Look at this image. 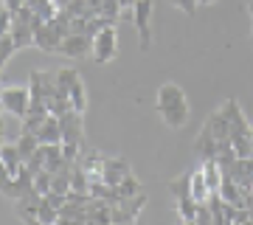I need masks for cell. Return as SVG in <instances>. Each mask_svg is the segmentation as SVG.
Returning <instances> with one entry per match:
<instances>
[{
	"mask_svg": "<svg viewBox=\"0 0 253 225\" xmlns=\"http://www.w3.org/2000/svg\"><path fill=\"white\" fill-rule=\"evenodd\" d=\"M0 104L14 118H26L31 113V93L28 88H0Z\"/></svg>",
	"mask_w": 253,
	"mask_h": 225,
	"instance_id": "6da1fadb",
	"label": "cell"
},
{
	"mask_svg": "<svg viewBox=\"0 0 253 225\" xmlns=\"http://www.w3.org/2000/svg\"><path fill=\"white\" fill-rule=\"evenodd\" d=\"M116 54H118V31H116V26L101 28L99 34L93 37V62L107 65V62L116 59Z\"/></svg>",
	"mask_w": 253,
	"mask_h": 225,
	"instance_id": "7a4b0ae2",
	"label": "cell"
},
{
	"mask_svg": "<svg viewBox=\"0 0 253 225\" xmlns=\"http://www.w3.org/2000/svg\"><path fill=\"white\" fill-rule=\"evenodd\" d=\"M132 17H135L141 51H149L152 48V0H138L135 9H132Z\"/></svg>",
	"mask_w": 253,
	"mask_h": 225,
	"instance_id": "3957f363",
	"label": "cell"
},
{
	"mask_svg": "<svg viewBox=\"0 0 253 225\" xmlns=\"http://www.w3.org/2000/svg\"><path fill=\"white\" fill-rule=\"evenodd\" d=\"M59 118V130H62L65 144H84V113L79 110H68Z\"/></svg>",
	"mask_w": 253,
	"mask_h": 225,
	"instance_id": "277c9868",
	"label": "cell"
},
{
	"mask_svg": "<svg viewBox=\"0 0 253 225\" xmlns=\"http://www.w3.org/2000/svg\"><path fill=\"white\" fill-rule=\"evenodd\" d=\"M144 206H146V194L118 200V203L110 206V223H135L138 214L144 211Z\"/></svg>",
	"mask_w": 253,
	"mask_h": 225,
	"instance_id": "5b68a950",
	"label": "cell"
},
{
	"mask_svg": "<svg viewBox=\"0 0 253 225\" xmlns=\"http://www.w3.org/2000/svg\"><path fill=\"white\" fill-rule=\"evenodd\" d=\"M104 155L99 152V149H93V146H82V155H79V166L84 169V175L90 178V183H104Z\"/></svg>",
	"mask_w": 253,
	"mask_h": 225,
	"instance_id": "8992f818",
	"label": "cell"
},
{
	"mask_svg": "<svg viewBox=\"0 0 253 225\" xmlns=\"http://www.w3.org/2000/svg\"><path fill=\"white\" fill-rule=\"evenodd\" d=\"M59 54L71 56V59L93 56V37H87V34H68L62 40V51H59Z\"/></svg>",
	"mask_w": 253,
	"mask_h": 225,
	"instance_id": "52a82bcc",
	"label": "cell"
},
{
	"mask_svg": "<svg viewBox=\"0 0 253 225\" xmlns=\"http://www.w3.org/2000/svg\"><path fill=\"white\" fill-rule=\"evenodd\" d=\"M28 191H34V175H31V172L23 166V169H20V175H14V178L9 180V186L0 191V194L17 203V200L23 197V194H28Z\"/></svg>",
	"mask_w": 253,
	"mask_h": 225,
	"instance_id": "ba28073f",
	"label": "cell"
},
{
	"mask_svg": "<svg viewBox=\"0 0 253 225\" xmlns=\"http://www.w3.org/2000/svg\"><path fill=\"white\" fill-rule=\"evenodd\" d=\"M129 175H132V166H129L126 158H107V161H104V183H107V186L116 189L118 183L124 178H129Z\"/></svg>",
	"mask_w": 253,
	"mask_h": 225,
	"instance_id": "9c48e42d",
	"label": "cell"
},
{
	"mask_svg": "<svg viewBox=\"0 0 253 225\" xmlns=\"http://www.w3.org/2000/svg\"><path fill=\"white\" fill-rule=\"evenodd\" d=\"M217 138H214V133H211V127H208V121L203 124V130L197 133V141H194V152H197L200 163L203 161H211V158H217Z\"/></svg>",
	"mask_w": 253,
	"mask_h": 225,
	"instance_id": "30bf717a",
	"label": "cell"
},
{
	"mask_svg": "<svg viewBox=\"0 0 253 225\" xmlns=\"http://www.w3.org/2000/svg\"><path fill=\"white\" fill-rule=\"evenodd\" d=\"M158 116L166 121L169 127H183L186 121H189V101H174V104H166V107H158Z\"/></svg>",
	"mask_w": 253,
	"mask_h": 225,
	"instance_id": "8fae6325",
	"label": "cell"
},
{
	"mask_svg": "<svg viewBox=\"0 0 253 225\" xmlns=\"http://www.w3.org/2000/svg\"><path fill=\"white\" fill-rule=\"evenodd\" d=\"M208 127H211V133H214V138H217V144L231 141V121H228V116H225L222 107L214 110V113L208 116Z\"/></svg>",
	"mask_w": 253,
	"mask_h": 225,
	"instance_id": "7c38bea8",
	"label": "cell"
},
{
	"mask_svg": "<svg viewBox=\"0 0 253 225\" xmlns=\"http://www.w3.org/2000/svg\"><path fill=\"white\" fill-rule=\"evenodd\" d=\"M186 99V93H183L180 85H174V82H166L158 88V96H155V110L158 107H166V104H174V101H183Z\"/></svg>",
	"mask_w": 253,
	"mask_h": 225,
	"instance_id": "4fadbf2b",
	"label": "cell"
},
{
	"mask_svg": "<svg viewBox=\"0 0 253 225\" xmlns=\"http://www.w3.org/2000/svg\"><path fill=\"white\" fill-rule=\"evenodd\" d=\"M11 37H14V43H17V48H31L34 45V26L31 23H26V20H11Z\"/></svg>",
	"mask_w": 253,
	"mask_h": 225,
	"instance_id": "5bb4252c",
	"label": "cell"
},
{
	"mask_svg": "<svg viewBox=\"0 0 253 225\" xmlns=\"http://www.w3.org/2000/svg\"><path fill=\"white\" fill-rule=\"evenodd\" d=\"M191 200L197 203V206H206L208 203V197H211V189H208V183H206V178H203V169H191Z\"/></svg>",
	"mask_w": 253,
	"mask_h": 225,
	"instance_id": "9a60e30c",
	"label": "cell"
},
{
	"mask_svg": "<svg viewBox=\"0 0 253 225\" xmlns=\"http://www.w3.org/2000/svg\"><path fill=\"white\" fill-rule=\"evenodd\" d=\"M37 141H40V144H62L59 118H56V116H48L45 124L40 127V133H37Z\"/></svg>",
	"mask_w": 253,
	"mask_h": 225,
	"instance_id": "2e32d148",
	"label": "cell"
},
{
	"mask_svg": "<svg viewBox=\"0 0 253 225\" xmlns=\"http://www.w3.org/2000/svg\"><path fill=\"white\" fill-rule=\"evenodd\" d=\"M200 169H203V178H206L211 194H214V191H219V186H222V166L217 163V158L203 161V163H200Z\"/></svg>",
	"mask_w": 253,
	"mask_h": 225,
	"instance_id": "e0dca14e",
	"label": "cell"
},
{
	"mask_svg": "<svg viewBox=\"0 0 253 225\" xmlns=\"http://www.w3.org/2000/svg\"><path fill=\"white\" fill-rule=\"evenodd\" d=\"M0 161L6 163V169L11 172V178L20 175V169L26 166L23 158H20V152H17V146H14V141H11V144H3V149H0Z\"/></svg>",
	"mask_w": 253,
	"mask_h": 225,
	"instance_id": "ac0fdd59",
	"label": "cell"
},
{
	"mask_svg": "<svg viewBox=\"0 0 253 225\" xmlns=\"http://www.w3.org/2000/svg\"><path fill=\"white\" fill-rule=\"evenodd\" d=\"M26 6L34 11L37 17L42 20V23L54 20V17H56V11H59V6H56L54 0H26Z\"/></svg>",
	"mask_w": 253,
	"mask_h": 225,
	"instance_id": "d6986e66",
	"label": "cell"
},
{
	"mask_svg": "<svg viewBox=\"0 0 253 225\" xmlns=\"http://www.w3.org/2000/svg\"><path fill=\"white\" fill-rule=\"evenodd\" d=\"M14 146H17V152H20V158H23V163L31 158V155L40 149V141H37V135H31V133H23L20 130V135H17V141H14Z\"/></svg>",
	"mask_w": 253,
	"mask_h": 225,
	"instance_id": "ffe728a7",
	"label": "cell"
},
{
	"mask_svg": "<svg viewBox=\"0 0 253 225\" xmlns=\"http://www.w3.org/2000/svg\"><path fill=\"white\" fill-rule=\"evenodd\" d=\"M116 194H118V200H126V197H138V194H144V191H141V180H138L135 175L124 178V180L116 186Z\"/></svg>",
	"mask_w": 253,
	"mask_h": 225,
	"instance_id": "44dd1931",
	"label": "cell"
},
{
	"mask_svg": "<svg viewBox=\"0 0 253 225\" xmlns=\"http://www.w3.org/2000/svg\"><path fill=\"white\" fill-rule=\"evenodd\" d=\"M68 110H73V107H71V96H68L65 90H59L56 96L48 99V113H51V116H62V113H68Z\"/></svg>",
	"mask_w": 253,
	"mask_h": 225,
	"instance_id": "7402d4cb",
	"label": "cell"
},
{
	"mask_svg": "<svg viewBox=\"0 0 253 225\" xmlns=\"http://www.w3.org/2000/svg\"><path fill=\"white\" fill-rule=\"evenodd\" d=\"M48 116H51V113H28L26 118H20V130H23V133L37 135V133H40V127L45 124Z\"/></svg>",
	"mask_w": 253,
	"mask_h": 225,
	"instance_id": "603a6c76",
	"label": "cell"
},
{
	"mask_svg": "<svg viewBox=\"0 0 253 225\" xmlns=\"http://www.w3.org/2000/svg\"><path fill=\"white\" fill-rule=\"evenodd\" d=\"M71 191L90 194V178L84 175V169H82L79 163H76V166H73V172H71Z\"/></svg>",
	"mask_w": 253,
	"mask_h": 225,
	"instance_id": "cb8c5ba5",
	"label": "cell"
},
{
	"mask_svg": "<svg viewBox=\"0 0 253 225\" xmlns=\"http://www.w3.org/2000/svg\"><path fill=\"white\" fill-rule=\"evenodd\" d=\"M191 172H186V175H180V178H174L172 183H169V191H172L177 200H183V197H191Z\"/></svg>",
	"mask_w": 253,
	"mask_h": 225,
	"instance_id": "d4e9b609",
	"label": "cell"
},
{
	"mask_svg": "<svg viewBox=\"0 0 253 225\" xmlns=\"http://www.w3.org/2000/svg\"><path fill=\"white\" fill-rule=\"evenodd\" d=\"M177 214H180V220L183 223H194V220H197V203H194V200L191 197H183V200H177Z\"/></svg>",
	"mask_w": 253,
	"mask_h": 225,
	"instance_id": "484cf974",
	"label": "cell"
},
{
	"mask_svg": "<svg viewBox=\"0 0 253 225\" xmlns=\"http://www.w3.org/2000/svg\"><path fill=\"white\" fill-rule=\"evenodd\" d=\"M17 51H20V48H17V43H14V37H11V34L0 37V62H3V65L9 62Z\"/></svg>",
	"mask_w": 253,
	"mask_h": 225,
	"instance_id": "4316f807",
	"label": "cell"
},
{
	"mask_svg": "<svg viewBox=\"0 0 253 225\" xmlns=\"http://www.w3.org/2000/svg\"><path fill=\"white\" fill-rule=\"evenodd\" d=\"M37 220H40V223H45V225H54L56 220H59V208L51 206L48 200H42V206H40V211H37Z\"/></svg>",
	"mask_w": 253,
	"mask_h": 225,
	"instance_id": "83f0119b",
	"label": "cell"
},
{
	"mask_svg": "<svg viewBox=\"0 0 253 225\" xmlns=\"http://www.w3.org/2000/svg\"><path fill=\"white\" fill-rule=\"evenodd\" d=\"M51 180H54V172H48V169H42V172H37L34 175V189L45 197L48 191H51Z\"/></svg>",
	"mask_w": 253,
	"mask_h": 225,
	"instance_id": "f1b7e54d",
	"label": "cell"
},
{
	"mask_svg": "<svg viewBox=\"0 0 253 225\" xmlns=\"http://www.w3.org/2000/svg\"><path fill=\"white\" fill-rule=\"evenodd\" d=\"M11 20H14V11H9L6 6H0V37H6L11 31Z\"/></svg>",
	"mask_w": 253,
	"mask_h": 225,
	"instance_id": "f546056e",
	"label": "cell"
},
{
	"mask_svg": "<svg viewBox=\"0 0 253 225\" xmlns=\"http://www.w3.org/2000/svg\"><path fill=\"white\" fill-rule=\"evenodd\" d=\"M82 146L84 144H65L62 141V158L65 161H71V163H76L79 161V155H82Z\"/></svg>",
	"mask_w": 253,
	"mask_h": 225,
	"instance_id": "4dcf8cb0",
	"label": "cell"
},
{
	"mask_svg": "<svg viewBox=\"0 0 253 225\" xmlns=\"http://www.w3.org/2000/svg\"><path fill=\"white\" fill-rule=\"evenodd\" d=\"M169 3H174L177 9L183 11V14H189V17H194V11H197V0H169Z\"/></svg>",
	"mask_w": 253,
	"mask_h": 225,
	"instance_id": "1f68e13d",
	"label": "cell"
},
{
	"mask_svg": "<svg viewBox=\"0 0 253 225\" xmlns=\"http://www.w3.org/2000/svg\"><path fill=\"white\" fill-rule=\"evenodd\" d=\"M9 180H11V172L6 169V163L0 161V191H3L6 186H9Z\"/></svg>",
	"mask_w": 253,
	"mask_h": 225,
	"instance_id": "d6a6232c",
	"label": "cell"
},
{
	"mask_svg": "<svg viewBox=\"0 0 253 225\" xmlns=\"http://www.w3.org/2000/svg\"><path fill=\"white\" fill-rule=\"evenodd\" d=\"M0 3H3L9 11H17L20 6H26V0H0Z\"/></svg>",
	"mask_w": 253,
	"mask_h": 225,
	"instance_id": "836d02e7",
	"label": "cell"
},
{
	"mask_svg": "<svg viewBox=\"0 0 253 225\" xmlns=\"http://www.w3.org/2000/svg\"><path fill=\"white\" fill-rule=\"evenodd\" d=\"M54 225H82V223H73V220H68V217H59Z\"/></svg>",
	"mask_w": 253,
	"mask_h": 225,
	"instance_id": "e575fe53",
	"label": "cell"
},
{
	"mask_svg": "<svg viewBox=\"0 0 253 225\" xmlns=\"http://www.w3.org/2000/svg\"><path fill=\"white\" fill-rule=\"evenodd\" d=\"M56 6H59V9H65V6H68V3H71V0H54Z\"/></svg>",
	"mask_w": 253,
	"mask_h": 225,
	"instance_id": "d590c367",
	"label": "cell"
},
{
	"mask_svg": "<svg viewBox=\"0 0 253 225\" xmlns=\"http://www.w3.org/2000/svg\"><path fill=\"white\" fill-rule=\"evenodd\" d=\"M200 6H208V3H217V0H197Z\"/></svg>",
	"mask_w": 253,
	"mask_h": 225,
	"instance_id": "8d00e7d4",
	"label": "cell"
},
{
	"mask_svg": "<svg viewBox=\"0 0 253 225\" xmlns=\"http://www.w3.org/2000/svg\"><path fill=\"white\" fill-rule=\"evenodd\" d=\"M248 14H251V20H253V0L248 3Z\"/></svg>",
	"mask_w": 253,
	"mask_h": 225,
	"instance_id": "74e56055",
	"label": "cell"
},
{
	"mask_svg": "<svg viewBox=\"0 0 253 225\" xmlns=\"http://www.w3.org/2000/svg\"><path fill=\"white\" fill-rule=\"evenodd\" d=\"M113 225H135V223H113Z\"/></svg>",
	"mask_w": 253,
	"mask_h": 225,
	"instance_id": "f35d334b",
	"label": "cell"
},
{
	"mask_svg": "<svg viewBox=\"0 0 253 225\" xmlns=\"http://www.w3.org/2000/svg\"><path fill=\"white\" fill-rule=\"evenodd\" d=\"M180 225H197V223H183V220H180Z\"/></svg>",
	"mask_w": 253,
	"mask_h": 225,
	"instance_id": "ab89813d",
	"label": "cell"
},
{
	"mask_svg": "<svg viewBox=\"0 0 253 225\" xmlns=\"http://www.w3.org/2000/svg\"><path fill=\"white\" fill-rule=\"evenodd\" d=\"M0 149H3V146H0Z\"/></svg>",
	"mask_w": 253,
	"mask_h": 225,
	"instance_id": "60d3db41",
	"label": "cell"
}]
</instances>
